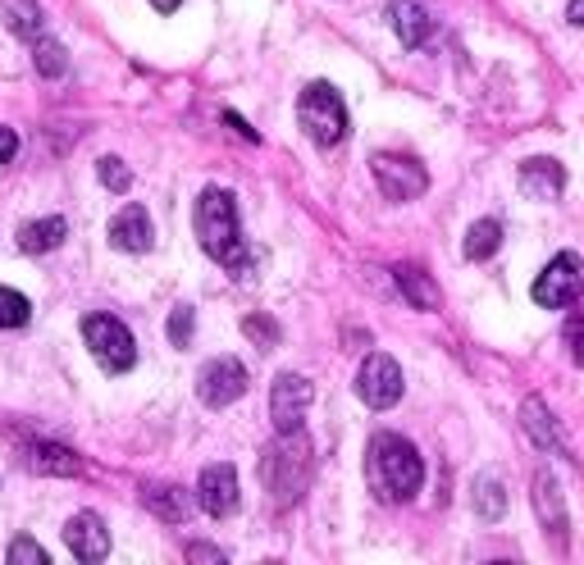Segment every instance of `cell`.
I'll list each match as a JSON object with an SVG mask.
<instances>
[{
  "mask_svg": "<svg viewBox=\"0 0 584 565\" xmlns=\"http://www.w3.org/2000/svg\"><path fill=\"white\" fill-rule=\"evenodd\" d=\"M192 228H196V242L201 251L219 261L224 269H234V278H251V251L242 242V228H238V201L228 188H206L196 196V211H192Z\"/></svg>",
  "mask_w": 584,
  "mask_h": 565,
  "instance_id": "obj_1",
  "label": "cell"
},
{
  "mask_svg": "<svg viewBox=\"0 0 584 565\" xmlns=\"http://www.w3.org/2000/svg\"><path fill=\"white\" fill-rule=\"evenodd\" d=\"M366 474L384 502H412L425 483V460L402 433H374L366 452Z\"/></svg>",
  "mask_w": 584,
  "mask_h": 565,
  "instance_id": "obj_2",
  "label": "cell"
},
{
  "mask_svg": "<svg viewBox=\"0 0 584 565\" xmlns=\"http://www.w3.org/2000/svg\"><path fill=\"white\" fill-rule=\"evenodd\" d=\"M311 470H315V452L307 443V433H278V443L265 447L261 456V479L270 488V497L278 506H288L297 502L301 493H307V483H311Z\"/></svg>",
  "mask_w": 584,
  "mask_h": 565,
  "instance_id": "obj_3",
  "label": "cell"
},
{
  "mask_svg": "<svg viewBox=\"0 0 584 565\" xmlns=\"http://www.w3.org/2000/svg\"><path fill=\"white\" fill-rule=\"evenodd\" d=\"M297 123L315 146H338L347 137V106L329 83H311L297 100Z\"/></svg>",
  "mask_w": 584,
  "mask_h": 565,
  "instance_id": "obj_4",
  "label": "cell"
},
{
  "mask_svg": "<svg viewBox=\"0 0 584 565\" xmlns=\"http://www.w3.org/2000/svg\"><path fill=\"white\" fill-rule=\"evenodd\" d=\"M83 338H87V351L96 356V365L106 374H129L138 365V342L123 320L115 315H87L83 320Z\"/></svg>",
  "mask_w": 584,
  "mask_h": 565,
  "instance_id": "obj_5",
  "label": "cell"
},
{
  "mask_svg": "<svg viewBox=\"0 0 584 565\" xmlns=\"http://www.w3.org/2000/svg\"><path fill=\"white\" fill-rule=\"evenodd\" d=\"M247 383H251V374L238 356H215V361H206L196 370V397H201V406L224 410L247 393Z\"/></svg>",
  "mask_w": 584,
  "mask_h": 565,
  "instance_id": "obj_6",
  "label": "cell"
},
{
  "mask_svg": "<svg viewBox=\"0 0 584 565\" xmlns=\"http://www.w3.org/2000/svg\"><path fill=\"white\" fill-rule=\"evenodd\" d=\"M584 288V261L575 251H562L552 255L548 269L535 278V305H544V311H562V305H571Z\"/></svg>",
  "mask_w": 584,
  "mask_h": 565,
  "instance_id": "obj_7",
  "label": "cell"
},
{
  "mask_svg": "<svg viewBox=\"0 0 584 565\" xmlns=\"http://www.w3.org/2000/svg\"><path fill=\"white\" fill-rule=\"evenodd\" d=\"M370 173H374L379 192H384L389 201H416L429 188L425 165L412 160V156H389V151H379V156L370 160Z\"/></svg>",
  "mask_w": 584,
  "mask_h": 565,
  "instance_id": "obj_8",
  "label": "cell"
},
{
  "mask_svg": "<svg viewBox=\"0 0 584 565\" xmlns=\"http://www.w3.org/2000/svg\"><path fill=\"white\" fill-rule=\"evenodd\" d=\"M402 365L393 361V356H384V351H374V356H366V365H361V374H357V397L370 406V410H389V406H397L402 401Z\"/></svg>",
  "mask_w": 584,
  "mask_h": 565,
  "instance_id": "obj_9",
  "label": "cell"
},
{
  "mask_svg": "<svg viewBox=\"0 0 584 565\" xmlns=\"http://www.w3.org/2000/svg\"><path fill=\"white\" fill-rule=\"evenodd\" d=\"M315 388L301 374H278L274 388H270V420L278 433H297L307 424V410H311Z\"/></svg>",
  "mask_w": 584,
  "mask_h": 565,
  "instance_id": "obj_10",
  "label": "cell"
},
{
  "mask_svg": "<svg viewBox=\"0 0 584 565\" xmlns=\"http://www.w3.org/2000/svg\"><path fill=\"white\" fill-rule=\"evenodd\" d=\"M529 502H535V516H539V525L548 529V538H552L557 548H562V543H567L571 520H567L562 483H557V474H552L548 466H539V470H535V479H529Z\"/></svg>",
  "mask_w": 584,
  "mask_h": 565,
  "instance_id": "obj_11",
  "label": "cell"
},
{
  "mask_svg": "<svg viewBox=\"0 0 584 565\" xmlns=\"http://www.w3.org/2000/svg\"><path fill=\"white\" fill-rule=\"evenodd\" d=\"M196 502L215 520L234 516V510H238V470L228 466V460H219V466H206V470H201V479H196Z\"/></svg>",
  "mask_w": 584,
  "mask_h": 565,
  "instance_id": "obj_12",
  "label": "cell"
},
{
  "mask_svg": "<svg viewBox=\"0 0 584 565\" xmlns=\"http://www.w3.org/2000/svg\"><path fill=\"white\" fill-rule=\"evenodd\" d=\"M64 543L79 561L96 565V561L110 556V529H106V520H100L96 510H79V516L64 525Z\"/></svg>",
  "mask_w": 584,
  "mask_h": 565,
  "instance_id": "obj_13",
  "label": "cell"
},
{
  "mask_svg": "<svg viewBox=\"0 0 584 565\" xmlns=\"http://www.w3.org/2000/svg\"><path fill=\"white\" fill-rule=\"evenodd\" d=\"M151 242H156V228H151L146 205L129 201V205H123V211L110 219V247H115V251H129V255H142V251H151Z\"/></svg>",
  "mask_w": 584,
  "mask_h": 565,
  "instance_id": "obj_14",
  "label": "cell"
},
{
  "mask_svg": "<svg viewBox=\"0 0 584 565\" xmlns=\"http://www.w3.org/2000/svg\"><path fill=\"white\" fill-rule=\"evenodd\" d=\"M516 183L525 196H535V201H557L567 188V169L557 165L552 156H535V160H525L521 173H516Z\"/></svg>",
  "mask_w": 584,
  "mask_h": 565,
  "instance_id": "obj_15",
  "label": "cell"
},
{
  "mask_svg": "<svg viewBox=\"0 0 584 565\" xmlns=\"http://www.w3.org/2000/svg\"><path fill=\"white\" fill-rule=\"evenodd\" d=\"M389 19H393V28H397V37H402L406 50H420L429 37H434V19H429V10L416 5V0H393Z\"/></svg>",
  "mask_w": 584,
  "mask_h": 565,
  "instance_id": "obj_16",
  "label": "cell"
},
{
  "mask_svg": "<svg viewBox=\"0 0 584 565\" xmlns=\"http://www.w3.org/2000/svg\"><path fill=\"white\" fill-rule=\"evenodd\" d=\"M521 429H525V438L535 443L539 452H557V456H567L562 438H557V424H552L548 406H544L539 397H525V401H521Z\"/></svg>",
  "mask_w": 584,
  "mask_h": 565,
  "instance_id": "obj_17",
  "label": "cell"
},
{
  "mask_svg": "<svg viewBox=\"0 0 584 565\" xmlns=\"http://www.w3.org/2000/svg\"><path fill=\"white\" fill-rule=\"evenodd\" d=\"M393 278H397L402 297L412 301L416 311H439V305H443V292H439V282L429 278L420 265H397V269H393Z\"/></svg>",
  "mask_w": 584,
  "mask_h": 565,
  "instance_id": "obj_18",
  "label": "cell"
},
{
  "mask_svg": "<svg viewBox=\"0 0 584 565\" xmlns=\"http://www.w3.org/2000/svg\"><path fill=\"white\" fill-rule=\"evenodd\" d=\"M0 23H5L19 41H41V33H46L37 0H0Z\"/></svg>",
  "mask_w": 584,
  "mask_h": 565,
  "instance_id": "obj_19",
  "label": "cell"
},
{
  "mask_svg": "<svg viewBox=\"0 0 584 565\" xmlns=\"http://www.w3.org/2000/svg\"><path fill=\"white\" fill-rule=\"evenodd\" d=\"M28 466H33L37 474L69 479V474L83 470V460H79V452H69V447H60V443H33V447H28Z\"/></svg>",
  "mask_w": 584,
  "mask_h": 565,
  "instance_id": "obj_20",
  "label": "cell"
},
{
  "mask_svg": "<svg viewBox=\"0 0 584 565\" xmlns=\"http://www.w3.org/2000/svg\"><path fill=\"white\" fill-rule=\"evenodd\" d=\"M142 502H146V510L156 520H169V525H183L188 516H192V502H188V493L183 488H165V483H156V488H146L142 493Z\"/></svg>",
  "mask_w": 584,
  "mask_h": 565,
  "instance_id": "obj_21",
  "label": "cell"
},
{
  "mask_svg": "<svg viewBox=\"0 0 584 565\" xmlns=\"http://www.w3.org/2000/svg\"><path fill=\"white\" fill-rule=\"evenodd\" d=\"M64 238H69V224L60 215H50V219H37V224H23L19 228V251L46 255V251H56Z\"/></svg>",
  "mask_w": 584,
  "mask_h": 565,
  "instance_id": "obj_22",
  "label": "cell"
},
{
  "mask_svg": "<svg viewBox=\"0 0 584 565\" xmlns=\"http://www.w3.org/2000/svg\"><path fill=\"white\" fill-rule=\"evenodd\" d=\"M498 247H502V224L498 219H475L466 228V261L485 265L489 255H498Z\"/></svg>",
  "mask_w": 584,
  "mask_h": 565,
  "instance_id": "obj_23",
  "label": "cell"
},
{
  "mask_svg": "<svg viewBox=\"0 0 584 565\" xmlns=\"http://www.w3.org/2000/svg\"><path fill=\"white\" fill-rule=\"evenodd\" d=\"M475 510H479V520H502L506 516V488L498 474H479L475 479Z\"/></svg>",
  "mask_w": 584,
  "mask_h": 565,
  "instance_id": "obj_24",
  "label": "cell"
},
{
  "mask_svg": "<svg viewBox=\"0 0 584 565\" xmlns=\"http://www.w3.org/2000/svg\"><path fill=\"white\" fill-rule=\"evenodd\" d=\"M33 64H37L41 79H64L69 73V50L60 41L41 37V41H33Z\"/></svg>",
  "mask_w": 584,
  "mask_h": 565,
  "instance_id": "obj_25",
  "label": "cell"
},
{
  "mask_svg": "<svg viewBox=\"0 0 584 565\" xmlns=\"http://www.w3.org/2000/svg\"><path fill=\"white\" fill-rule=\"evenodd\" d=\"M28 320H33V301L14 288H0V328H23Z\"/></svg>",
  "mask_w": 584,
  "mask_h": 565,
  "instance_id": "obj_26",
  "label": "cell"
},
{
  "mask_svg": "<svg viewBox=\"0 0 584 565\" xmlns=\"http://www.w3.org/2000/svg\"><path fill=\"white\" fill-rule=\"evenodd\" d=\"M242 333H247V338L257 342L261 351H274L278 338H284V333H278V324H274L270 315H247V320H242Z\"/></svg>",
  "mask_w": 584,
  "mask_h": 565,
  "instance_id": "obj_27",
  "label": "cell"
},
{
  "mask_svg": "<svg viewBox=\"0 0 584 565\" xmlns=\"http://www.w3.org/2000/svg\"><path fill=\"white\" fill-rule=\"evenodd\" d=\"M567 347H571V361L584 365V288L571 301V320H567Z\"/></svg>",
  "mask_w": 584,
  "mask_h": 565,
  "instance_id": "obj_28",
  "label": "cell"
},
{
  "mask_svg": "<svg viewBox=\"0 0 584 565\" xmlns=\"http://www.w3.org/2000/svg\"><path fill=\"white\" fill-rule=\"evenodd\" d=\"M96 173H100V183H106L110 192H129L133 188V173H129V165H123L119 156H106L96 165Z\"/></svg>",
  "mask_w": 584,
  "mask_h": 565,
  "instance_id": "obj_29",
  "label": "cell"
},
{
  "mask_svg": "<svg viewBox=\"0 0 584 565\" xmlns=\"http://www.w3.org/2000/svg\"><path fill=\"white\" fill-rule=\"evenodd\" d=\"M192 305H174V315H169V324H165V333H169V342L174 347H188L192 342Z\"/></svg>",
  "mask_w": 584,
  "mask_h": 565,
  "instance_id": "obj_30",
  "label": "cell"
},
{
  "mask_svg": "<svg viewBox=\"0 0 584 565\" xmlns=\"http://www.w3.org/2000/svg\"><path fill=\"white\" fill-rule=\"evenodd\" d=\"M46 548L37 543V538H14L10 543V565H46Z\"/></svg>",
  "mask_w": 584,
  "mask_h": 565,
  "instance_id": "obj_31",
  "label": "cell"
},
{
  "mask_svg": "<svg viewBox=\"0 0 584 565\" xmlns=\"http://www.w3.org/2000/svg\"><path fill=\"white\" fill-rule=\"evenodd\" d=\"M19 156V133L14 128H0V165H10Z\"/></svg>",
  "mask_w": 584,
  "mask_h": 565,
  "instance_id": "obj_32",
  "label": "cell"
},
{
  "mask_svg": "<svg viewBox=\"0 0 584 565\" xmlns=\"http://www.w3.org/2000/svg\"><path fill=\"white\" fill-rule=\"evenodd\" d=\"M224 123H228V128H234V133H238V137H247V142H261V133H257V128H251L247 119H238L234 110H224Z\"/></svg>",
  "mask_w": 584,
  "mask_h": 565,
  "instance_id": "obj_33",
  "label": "cell"
},
{
  "mask_svg": "<svg viewBox=\"0 0 584 565\" xmlns=\"http://www.w3.org/2000/svg\"><path fill=\"white\" fill-rule=\"evenodd\" d=\"M188 561H215V565H219V561H224V552H219V548H211V543H192V548H188Z\"/></svg>",
  "mask_w": 584,
  "mask_h": 565,
  "instance_id": "obj_34",
  "label": "cell"
},
{
  "mask_svg": "<svg viewBox=\"0 0 584 565\" xmlns=\"http://www.w3.org/2000/svg\"><path fill=\"white\" fill-rule=\"evenodd\" d=\"M567 19L575 23V28H584V0H571V5H567Z\"/></svg>",
  "mask_w": 584,
  "mask_h": 565,
  "instance_id": "obj_35",
  "label": "cell"
},
{
  "mask_svg": "<svg viewBox=\"0 0 584 565\" xmlns=\"http://www.w3.org/2000/svg\"><path fill=\"white\" fill-rule=\"evenodd\" d=\"M151 5H156L160 14H174V10H179V5H183V0H151Z\"/></svg>",
  "mask_w": 584,
  "mask_h": 565,
  "instance_id": "obj_36",
  "label": "cell"
}]
</instances>
